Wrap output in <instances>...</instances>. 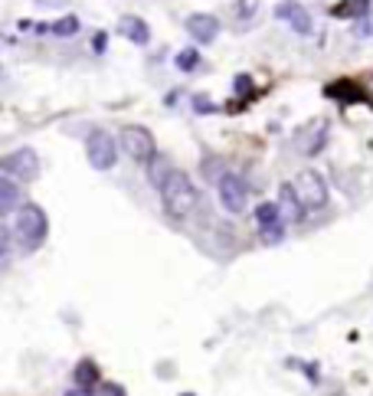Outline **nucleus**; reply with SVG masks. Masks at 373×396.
<instances>
[{"label":"nucleus","mask_w":373,"mask_h":396,"mask_svg":"<svg viewBox=\"0 0 373 396\" xmlns=\"http://www.w3.org/2000/svg\"><path fill=\"white\" fill-rule=\"evenodd\" d=\"M291 187H295L301 207H305L308 213L324 210V207H327V184H324V177L318 171H301L298 177L291 180Z\"/></svg>","instance_id":"obj_5"},{"label":"nucleus","mask_w":373,"mask_h":396,"mask_svg":"<svg viewBox=\"0 0 373 396\" xmlns=\"http://www.w3.org/2000/svg\"><path fill=\"white\" fill-rule=\"evenodd\" d=\"M278 207H282V216H285V223H301L308 210L301 207L298 194H295V187L291 184H282L278 187Z\"/></svg>","instance_id":"obj_11"},{"label":"nucleus","mask_w":373,"mask_h":396,"mask_svg":"<svg viewBox=\"0 0 373 396\" xmlns=\"http://www.w3.org/2000/svg\"><path fill=\"white\" fill-rule=\"evenodd\" d=\"M154 187H157V194L164 200V210L171 213V216H177V220H184L186 213H193V207H197V200H200L193 180L180 167H174V164L164 171V177Z\"/></svg>","instance_id":"obj_1"},{"label":"nucleus","mask_w":373,"mask_h":396,"mask_svg":"<svg viewBox=\"0 0 373 396\" xmlns=\"http://www.w3.org/2000/svg\"><path fill=\"white\" fill-rule=\"evenodd\" d=\"M105 46H108V33H95V39H92V50L102 53Z\"/></svg>","instance_id":"obj_20"},{"label":"nucleus","mask_w":373,"mask_h":396,"mask_svg":"<svg viewBox=\"0 0 373 396\" xmlns=\"http://www.w3.org/2000/svg\"><path fill=\"white\" fill-rule=\"evenodd\" d=\"M354 37H373V10L354 23Z\"/></svg>","instance_id":"obj_18"},{"label":"nucleus","mask_w":373,"mask_h":396,"mask_svg":"<svg viewBox=\"0 0 373 396\" xmlns=\"http://www.w3.org/2000/svg\"><path fill=\"white\" fill-rule=\"evenodd\" d=\"M118 144H115V138L105 131V128H92L86 138V158L88 164L95 167V171H112L115 161H118Z\"/></svg>","instance_id":"obj_4"},{"label":"nucleus","mask_w":373,"mask_h":396,"mask_svg":"<svg viewBox=\"0 0 373 396\" xmlns=\"http://www.w3.org/2000/svg\"><path fill=\"white\" fill-rule=\"evenodd\" d=\"M186 33L197 39L200 46H210L213 39L220 37V20L213 13H190L186 17Z\"/></svg>","instance_id":"obj_10"},{"label":"nucleus","mask_w":373,"mask_h":396,"mask_svg":"<svg viewBox=\"0 0 373 396\" xmlns=\"http://www.w3.org/2000/svg\"><path fill=\"white\" fill-rule=\"evenodd\" d=\"M256 223H259V236L265 246H275V243H282V236H285V216H282V207H278V200H265L256 207Z\"/></svg>","instance_id":"obj_6"},{"label":"nucleus","mask_w":373,"mask_h":396,"mask_svg":"<svg viewBox=\"0 0 373 396\" xmlns=\"http://www.w3.org/2000/svg\"><path fill=\"white\" fill-rule=\"evenodd\" d=\"M193 109H197L200 115H207V112H210V109H213V102L207 99V95H193Z\"/></svg>","instance_id":"obj_19"},{"label":"nucleus","mask_w":373,"mask_h":396,"mask_svg":"<svg viewBox=\"0 0 373 396\" xmlns=\"http://www.w3.org/2000/svg\"><path fill=\"white\" fill-rule=\"evenodd\" d=\"M0 171L10 173L13 180H37L39 177V158L33 148H20L10 151L3 161H0Z\"/></svg>","instance_id":"obj_8"},{"label":"nucleus","mask_w":373,"mask_h":396,"mask_svg":"<svg viewBox=\"0 0 373 396\" xmlns=\"http://www.w3.org/2000/svg\"><path fill=\"white\" fill-rule=\"evenodd\" d=\"M13 239L20 243L23 252H37L43 243H46V233H50V220H46V213L43 207L37 203H23L20 210L13 213Z\"/></svg>","instance_id":"obj_2"},{"label":"nucleus","mask_w":373,"mask_h":396,"mask_svg":"<svg viewBox=\"0 0 373 396\" xmlns=\"http://www.w3.org/2000/svg\"><path fill=\"white\" fill-rule=\"evenodd\" d=\"M275 17L288 23L298 37H311L314 33V20H311V13L301 7L298 0H282V3H275Z\"/></svg>","instance_id":"obj_9"},{"label":"nucleus","mask_w":373,"mask_h":396,"mask_svg":"<svg viewBox=\"0 0 373 396\" xmlns=\"http://www.w3.org/2000/svg\"><path fill=\"white\" fill-rule=\"evenodd\" d=\"M216 187H220V203H223L226 213L239 216V213L246 210V203H249V187H246V180H242L239 173H229V171L220 173Z\"/></svg>","instance_id":"obj_7"},{"label":"nucleus","mask_w":373,"mask_h":396,"mask_svg":"<svg viewBox=\"0 0 373 396\" xmlns=\"http://www.w3.org/2000/svg\"><path fill=\"white\" fill-rule=\"evenodd\" d=\"M118 144L122 151L131 158L135 164H144L148 167L154 158H157V144H154V135H151L148 128H141V124H128L122 128V135H118Z\"/></svg>","instance_id":"obj_3"},{"label":"nucleus","mask_w":373,"mask_h":396,"mask_svg":"<svg viewBox=\"0 0 373 396\" xmlns=\"http://www.w3.org/2000/svg\"><path fill=\"white\" fill-rule=\"evenodd\" d=\"M124 39H131L135 46H148L151 43V26L141 20V17H122V23H118Z\"/></svg>","instance_id":"obj_12"},{"label":"nucleus","mask_w":373,"mask_h":396,"mask_svg":"<svg viewBox=\"0 0 373 396\" xmlns=\"http://www.w3.org/2000/svg\"><path fill=\"white\" fill-rule=\"evenodd\" d=\"M17 203H20V190H17V184H13L10 173H3V177H0V213H3V216L17 213V210H20Z\"/></svg>","instance_id":"obj_14"},{"label":"nucleus","mask_w":373,"mask_h":396,"mask_svg":"<svg viewBox=\"0 0 373 396\" xmlns=\"http://www.w3.org/2000/svg\"><path fill=\"white\" fill-rule=\"evenodd\" d=\"M370 10H373L370 0H341V3H334V7H331V13H334L337 20H354V23H357V20H363Z\"/></svg>","instance_id":"obj_13"},{"label":"nucleus","mask_w":373,"mask_h":396,"mask_svg":"<svg viewBox=\"0 0 373 396\" xmlns=\"http://www.w3.org/2000/svg\"><path fill=\"white\" fill-rule=\"evenodd\" d=\"M174 62H177V69H180V73H193V69L200 66V53L193 50V46H184V50L174 56Z\"/></svg>","instance_id":"obj_17"},{"label":"nucleus","mask_w":373,"mask_h":396,"mask_svg":"<svg viewBox=\"0 0 373 396\" xmlns=\"http://www.w3.org/2000/svg\"><path fill=\"white\" fill-rule=\"evenodd\" d=\"M180 396H193V393H180Z\"/></svg>","instance_id":"obj_22"},{"label":"nucleus","mask_w":373,"mask_h":396,"mask_svg":"<svg viewBox=\"0 0 373 396\" xmlns=\"http://www.w3.org/2000/svg\"><path fill=\"white\" fill-rule=\"evenodd\" d=\"M363 92L370 95V102H373V75H367V82H363Z\"/></svg>","instance_id":"obj_21"},{"label":"nucleus","mask_w":373,"mask_h":396,"mask_svg":"<svg viewBox=\"0 0 373 396\" xmlns=\"http://www.w3.org/2000/svg\"><path fill=\"white\" fill-rule=\"evenodd\" d=\"M46 30H50L52 37H75V33L82 30V20H79L75 13H66V17H59V20H52Z\"/></svg>","instance_id":"obj_16"},{"label":"nucleus","mask_w":373,"mask_h":396,"mask_svg":"<svg viewBox=\"0 0 373 396\" xmlns=\"http://www.w3.org/2000/svg\"><path fill=\"white\" fill-rule=\"evenodd\" d=\"M95 384H99V370H95V364H92V360H79V367H75V386L86 390V393H92Z\"/></svg>","instance_id":"obj_15"}]
</instances>
